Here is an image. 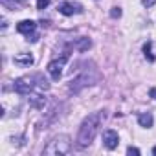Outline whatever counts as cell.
I'll list each match as a JSON object with an SVG mask.
<instances>
[{"label":"cell","mask_w":156,"mask_h":156,"mask_svg":"<svg viewBox=\"0 0 156 156\" xmlns=\"http://www.w3.org/2000/svg\"><path fill=\"white\" fill-rule=\"evenodd\" d=\"M101 119H103V114L101 112H92L90 116L85 118V121L81 123L79 127V134H77V145H79L81 149L88 147L101 125Z\"/></svg>","instance_id":"obj_1"},{"label":"cell","mask_w":156,"mask_h":156,"mask_svg":"<svg viewBox=\"0 0 156 156\" xmlns=\"http://www.w3.org/2000/svg\"><path fill=\"white\" fill-rule=\"evenodd\" d=\"M70 147H72V141L66 134H61V136H55L50 145L44 149V154L48 156H62V154H68L70 152Z\"/></svg>","instance_id":"obj_2"},{"label":"cell","mask_w":156,"mask_h":156,"mask_svg":"<svg viewBox=\"0 0 156 156\" xmlns=\"http://www.w3.org/2000/svg\"><path fill=\"white\" fill-rule=\"evenodd\" d=\"M94 81H96V73H94V75H90L88 72H81L79 75L72 77L68 90H70L72 94H77V92H81L85 87H88V85H94Z\"/></svg>","instance_id":"obj_3"},{"label":"cell","mask_w":156,"mask_h":156,"mask_svg":"<svg viewBox=\"0 0 156 156\" xmlns=\"http://www.w3.org/2000/svg\"><path fill=\"white\" fill-rule=\"evenodd\" d=\"M37 73L35 75H24V77H19V79L15 81V85H13V88H15V92L17 94H20V96H30L35 88H37Z\"/></svg>","instance_id":"obj_4"},{"label":"cell","mask_w":156,"mask_h":156,"mask_svg":"<svg viewBox=\"0 0 156 156\" xmlns=\"http://www.w3.org/2000/svg\"><path fill=\"white\" fill-rule=\"evenodd\" d=\"M68 61V53H64L61 59H55V61H51L50 64H48V73H50V77L53 81H59L61 79V75H62V68H64V62Z\"/></svg>","instance_id":"obj_5"},{"label":"cell","mask_w":156,"mask_h":156,"mask_svg":"<svg viewBox=\"0 0 156 156\" xmlns=\"http://www.w3.org/2000/svg\"><path fill=\"white\" fill-rule=\"evenodd\" d=\"M103 143H105V147L107 149H116L118 147V143H119V136H118V132L116 130H112V129H108V130H105L103 132Z\"/></svg>","instance_id":"obj_6"},{"label":"cell","mask_w":156,"mask_h":156,"mask_svg":"<svg viewBox=\"0 0 156 156\" xmlns=\"http://www.w3.org/2000/svg\"><path fill=\"white\" fill-rule=\"evenodd\" d=\"M81 11H83V8H81V4H77V2H61L59 4V13H62L66 17H70L73 13H81Z\"/></svg>","instance_id":"obj_7"},{"label":"cell","mask_w":156,"mask_h":156,"mask_svg":"<svg viewBox=\"0 0 156 156\" xmlns=\"http://www.w3.org/2000/svg\"><path fill=\"white\" fill-rule=\"evenodd\" d=\"M35 28H37V24H35L33 20H22V22L17 24V31L22 33V35H26V37L33 35V33H35Z\"/></svg>","instance_id":"obj_8"},{"label":"cell","mask_w":156,"mask_h":156,"mask_svg":"<svg viewBox=\"0 0 156 156\" xmlns=\"http://www.w3.org/2000/svg\"><path fill=\"white\" fill-rule=\"evenodd\" d=\"M15 64H19V66H31L33 64V55L31 53H19V55H15Z\"/></svg>","instance_id":"obj_9"},{"label":"cell","mask_w":156,"mask_h":156,"mask_svg":"<svg viewBox=\"0 0 156 156\" xmlns=\"http://www.w3.org/2000/svg\"><path fill=\"white\" fill-rule=\"evenodd\" d=\"M30 103H31V107H35V108H42V107L46 105V98H44L41 92H35V94L30 96Z\"/></svg>","instance_id":"obj_10"},{"label":"cell","mask_w":156,"mask_h":156,"mask_svg":"<svg viewBox=\"0 0 156 156\" xmlns=\"http://www.w3.org/2000/svg\"><path fill=\"white\" fill-rule=\"evenodd\" d=\"M138 123H140L141 127H145V129H149V127H152V114H151V112H145V114H140V116H138Z\"/></svg>","instance_id":"obj_11"},{"label":"cell","mask_w":156,"mask_h":156,"mask_svg":"<svg viewBox=\"0 0 156 156\" xmlns=\"http://www.w3.org/2000/svg\"><path fill=\"white\" fill-rule=\"evenodd\" d=\"M90 46H92V41H90V39H87V37H83V39H79V41L75 42V48L79 50V51H87Z\"/></svg>","instance_id":"obj_12"},{"label":"cell","mask_w":156,"mask_h":156,"mask_svg":"<svg viewBox=\"0 0 156 156\" xmlns=\"http://www.w3.org/2000/svg\"><path fill=\"white\" fill-rule=\"evenodd\" d=\"M151 48H152V42L149 41V42H147V44L143 46V53H145V57H147V59H149V61L152 62V61H154V55H152V51H151Z\"/></svg>","instance_id":"obj_13"},{"label":"cell","mask_w":156,"mask_h":156,"mask_svg":"<svg viewBox=\"0 0 156 156\" xmlns=\"http://www.w3.org/2000/svg\"><path fill=\"white\" fill-rule=\"evenodd\" d=\"M48 4H50V0H37V8L39 9H46Z\"/></svg>","instance_id":"obj_14"},{"label":"cell","mask_w":156,"mask_h":156,"mask_svg":"<svg viewBox=\"0 0 156 156\" xmlns=\"http://www.w3.org/2000/svg\"><path fill=\"white\" fill-rule=\"evenodd\" d=\"M110 17H112V19H119V17H121V9H119V8H112Z\"/></svg>","instance_id":"obj_15"},{"label":"cell","mask_w":156,"mask_h":156,"mask_svg":"<svg viewBox=\"0 0 156 156\" xmlns=\"http://www.w3.org/2000/svg\"><path fill=\"white\" fill-rule=\"evenodd\" d=\"M141 4H143L145 8H152V6L156 4V0H141Z\"/></svg>","instance_id":"obj_16"},{"label":"cell","mask_w":156,"mask_h":156,"mask_svg":"<svg viewBox=\"0 0 156 156\" xmlns=\"http://www.w3.org/2000/svg\"><path fill=\"white\" fill-rule=\"evenodd\" d=\"M4 2H6V4H13V6H15V4H26L28 0H4Z\"/></svg>","instance_id":"obj_17"},{"label":"cell","mask_w":156,"mask_h":156,"mask_svg":"<svg viewBox=\"0 0 156 156\" xmlns=\"http://www.w3.org/2000/svg\"><path fill=\"white\" fill-rule=\"evenodd\" d=\"M127 152H129V154L138 156V154H140V149H136V147H129V149H127Z\"/></svg>","instance_id":"obj_18"},{"label":"cell","mask_w":156,"mask_h":156,"mask_svg":"<svg viewBox=\"0 0 156 156\" xmlns=\"http://www.w3.org/2000/svg\"><path fill=\"white\" fill-rule=\"evenodd\" d=\"M149 94H151V98H154V99H156V88H151V92H149Z\"/></svg>","instance_id":"obj_19"},{"label":"cell","mask_w":156,"mask_h":156,"mask_svg":"<svg viewBox=\"0 0 156 156\" xmlns=\"http://www.w3.org/2000/svg\"><path fill=\"white\" fill-rule=\"evenodd\" d=\"M152 154H154V156H156V147H154V149H152Z\"/></svg>","instance_id":"obj_20"}]
</instances>
